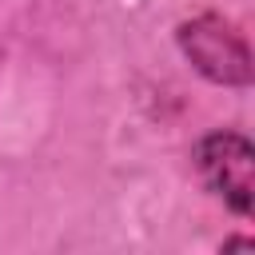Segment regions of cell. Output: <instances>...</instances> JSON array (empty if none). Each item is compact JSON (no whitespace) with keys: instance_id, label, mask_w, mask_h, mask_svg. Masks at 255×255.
<instances>
[{"instance_id":"1","label":"cell","mask_w":255,"mask_h":255,"mask_svg":"<svg viewBox=\"0 0 255 255\" xmlns=\"http://www.w3.org/2000/svg\"><path fill=\"white\" fill-rule=\"evenodd\" d=\"M179 56L215 88H251L255 64L247 36L219 12H199L175 24Z\"/></svg>"},{"instance_id":"2","label":"cell","mask_w":255,"mask_h":255,"mask_svg":"<svg viewBox=\"0 0 255 255\" xmlns=\"http://www.w3.org/2000/svg\"><path fill=\"white\" fill-rule=\"evenodd\" d=\"M191 163L211 195L223 199V207L239 219H251L255 211V147L243 131L215 128L195 139Z\"/></svg>"},{"instance_id":"3","label":"cell","mask_w":255,"mask_h":255,"mask_svg":"<svg viewBox=\"0 0 255 255\" xmlns=\"http://www.w3.org/2000/svg\"><path fill=\"white\" fill-rule=\"evenodd\" d=\"M227 247H255V243H251V239H227V243H223V251H227Z\"/></svg>"}]
</instances>
